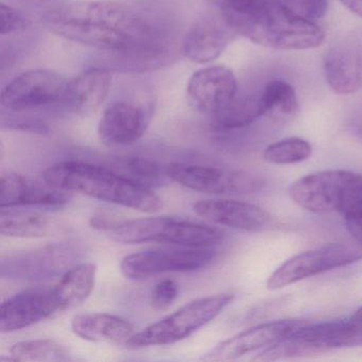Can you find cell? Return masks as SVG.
Returning <instances> with one entry per match:
<instances>
[{
    "label": "cell",
    "mask_w": 362,
    "mask_h": 362,
    "mask_svg": "<svg viewBox=\"0 0 362 362\" xmlns=\"http://www.w3.org/2000/svg\"><path fill=\"white\" fill-rule=\"evenodd\" d=\"M40 21L50 33L75 43L112 52L128 69L160 66L168 40L158 25L115 1H75L48 8Z\"/></svg>",
    "instance_id": "1"
},
{
    "label": "cell",
    "mask_w": 362,
    "mask_h": 362,
    "mask_svg": "<svg viewBox=\"0 0 362 362\" xmlns=\"http://www.w3.org/2000/svg\"><path fill=\"white\" fill-rule=\"evenodd\" d=\"M236 35L257 45L276 50L320 47L324 31L269 0H207Z\"/></svg>",
    "instance_id": "2"
},
{
    "label": "cell",
    "mask_w": 362,
    "mask_h": 362,
    "mask_svg": "<svg viewBox=\"0 0 362 362\" xmlns=\"http://www.w3.org/2000/svg\"><path fill=\"white\" fill-rule=\"evenodd\" d=\"M44 181L69 192H78L112 204L144 213L163 209L162 199L153 190L127 179L113 168L80 160H64L48 167Z\"/></svg>",
    "instance_id": "3"
},
{
    "label": "cell",
    "mask_w": 362,
    "mask_h": 362,
    "mask_svg": "<svg viewBox=\"0 0 362 362\" xmlns=\"http://www.w3.org/2000/svg\"><path fill=\"white\" fill-rule=\"evenodd\" d=\"M292 201L311 213H341L362 206V175L346 170L317 171L289 188Z\"/></svg>",
    "instance_id": "4"
},
{
    "label": "cell",
    "mask_w": 362,
    "mask_h": 362,
    "mask_svg": "<svg viewBox=\"0 0 362 362\" xmlns=\"http://www.w3.org/2000/svg\"><path fill=\"white\" fill-rule=\"evenodd\" d=\"M234 298L232 293H218L190 300L133 334L124 344L128 349H139L180 342L211 323Z\"/></svg>",
    "instance_id": "5"
},
{
    "label": "cell",
    "mask_w": 362,
    "mask_h": 362,
    "mask_svg": "<svg viewBox=\"0 0 362 362\" xmlns=\"http://www.w3.org/2000/svg\"><path fill=\"white\" fill-rule=\"evenodd\" d=\"M84 247L75 241L49 243L4 256L0 276L9 281H37L62 276L82 262Z\"/></svg>",
    "instance_id": "6"
},
{
    "label": "cell",
    "mask_w": 362,
    "mask_h": 362,
    "mask_svg": "<svg viewBox=\"0 0 362 362\" xmlns=\"http://www.w3.org/2000/svg\"><path fill=\"white\" fill-rule=\"evenodd\" d=\"M362 260V243L349 240L328 243L310 251L303 252L286 260L267 281L270 290H279L326 271L342 268Z\"/></svg>",
    "instance_id": "7"
},
{
    "label": "cell",
    "mask_w": 362,
    "mask_h": 362,
    "mask_svg": "<svg viewBox=\"0 0 362 362\" xmlns=\"http://www.w3.org/2000/svg\"><path fill=\"white\" fill-rule=\"evenodd\" d=\"M215 247H186L173 245L145 250L124 256L120 271L127 279L144 281L156 275L202 270L215 259Z\"/></svg>",
    "instance_id": "8"
},
{
    "label": "cell",
    "mask_w": 362,
    "mask_h": 362,
    "mask_svg": "<svg viewBox=\"0 0 362 362\" xmlns=\"http://www.w3.org/2000/svg\"><path fill=\"white\" fill-rule=\"evenodd\" d=\"M171 182L188 189L211 194H249L266 185L262 177L236 169L209 165L171 163L167 165Z\"/></svg>",
    "instance_id": "9"
},
{
    "label": "cell",
    "mask_w": 362,
    "mask_h": 362,
    "mask_svg": "<svg viewBox=\"0 0 362 362\" xmlns=\"http://www.w3.org/2000/svg\"><path fill=\"white\" fill-rule=\"evenodd\" d=\"M69 80L56 71L33 69L21 74L1 92L8 111L23 112L63 105Z\"/></svg>",
    "instance_id": "10"
},
{
    "label": "cell",
    "mask_w": 362,
    "mask_h": 362,
    "mask_svg": "<svg viewBox=\"0 0 362 362\" xmlns=\"http://www.w3.org/2000/svg\"><path fill=\"white\" fill-rule=\"evenodd\" d=\"M324 74L337 94H354L362 88V29L343 35L326 52Z\"/></svg>",
    "instance_id": "11"
},
{
    "label": "cell",
    "mask_w": 362,
    "mask_h": 362,
    "mask_svg": "<svg viewBox=\"0 0 362 362\" xmlns=\"http://www.w3.org/2000/svg\"><path fill=\"white\" fill-rule=\"evenodd\" d=\"M306 323L303 320L286 319L259 324L218 343L201 359L205 361H228L238 359L253 351H264Z\"/></svg>",
    "instance_id": "12"
},
{
    "label": "cell",
    "mask_w": 362,
    "mask_h": 362,
    "mask_svg": "<svg viewBox=\"0 0 362 362\" xmlns=\"http://www.w3.org/2000/svg\"><path fill=\"white\" fill-rule=\"evenodd\" d=\"M54 287H35L14 294L1 305L0 330L14 332L60 315Z\"/></svg>",
    "instance_id": "13"
},
{
    "label": "cell",
    "mask_w": 362,
    "mask_h": 362,
    "mask_svg": "<svg viewBox=\"0 0 362 362\" xmlns=\"http://www.w3.org/2000/svg\"><path fill=\"white\" fill-rule=\"evenodd\" d=\"M237 95L234 73L222 65L206 67L194 73L187 86V100L199 113L215 115Z\"/></svg>",
    "instance_id": "14"
},
{
    "label": "cell",
    "mask_w": 362,
    "mask_h": 362,
    "mask_svg": "<svg viewBox=\"0 0 362 362\" xmlns=\"http://www.w3.org/2000/svg\"><path fill=\"white\" fill-rule=\"evenodd\" d=\"M71 192L18 175L8 173L0 182V209L8 207H37L61 209L71 201Z\"/></svg>",
    "instance_id": "15"
},
{
    "label": "cell",
    "mask_w": 362,
    "mask_h": 362,
    "mask_svg": "<svg viewBox=\"0 0 362 362\" xmlns=\"http://www.w3.org/2000/svg\"><path fill=\"white\" fill-rule=\"evenodd\" d=\"M194 211L211 223L243 232H262L273 223L272 217L264 209L251 203L230 199L198 201L194 204Z\"/></svg>",
    "instance_id": "16"
},
{
    "label": "cell",
    "mask_w": 362,
    "mask_h": 362,
    "mask_svg": "<svg viewBox=\"0 0 362 362\" xmlns=\"http://www.w3.org/2000/svg\"><path fill=\"white\" fill-rule=\"evenodd\" d=\"M223 239L222 230L206 224L166 216L148 217L147 243H167L186 247H215Z\"/></svg>",
    "instance_id": "17"
},
{
    "label": "cell",
    "mask_w": 362,
    "mask_h": 362,
    "mask_svg": "<svg viewBox=\"0 0 362 362\" xmlns=\"http://www.w3.org/2000/svg\"><path fill=\"white\" fill-rule=\"evenodd\" d=\"M150 114L132 103H114L103 112L98 136L103 145L126 147L141 139L150 124Z\"/></svg>",
    "instance_id": "18"
},
{
    "label": "cell",
    "mask_w": 362,
    "mask_h": 362,
    "mask_svg": "<svg viewBox=\"0 0 362 362\" xmlns=\"http://www.w3.org/2000/svg\"><path fill=\"white\" fill-rule=\"evenodd\" d=\"M236 35L226 22L220 18L205 16L197 21L186 33L183 52L192 62L205 63L217 60Z\"/></svg>",
    "instance_id": "19"
},
{
    "label": "cell",
    "mask_w": 362,
    "mask_h": 362,
    "mask_svg": "<svg viewBox=\"0 0 362 362\" xmlns=\"http://www.w3.org/2000/svg\"><path fill=\"white\" fill-rule=\"evenodd\" d=\"M111 84V74L107 69H86L69 80L63 105L80 115L93 113L105 103Z\"/></svg>",
    "instance_id": "20"
},
{
    "label": "cell",
    "mask_w": 362,
    "mask_h": 362,
    "mask_svg": "<svg viewBox=\"0 0 362 362\" xmlns=\"http://www.w3.org/2000/svg\"><path fill=\"white\" fill-rule=\"evenodd\" d=\"M71 327L76 336L90 342L126 343L134 334L131 322L110 313H80L71 320Z\"/></svg>",
    "instance_id": "21"
},
{
    "label": "cell",
    "mask_w": 362,
    "mask_h": 362,
    "mask_svg": "<svg viewBox=\"0 0 362 362\" xmlns=\"http://www.w3.org/2000/svg\"><path fill=\"white\" fill-rule=\"evenodd\" d=\"M97 270L93 262H82L60 276L54 290L61 313L76 308L88 300L96 284Z\"/></svg>",
    "instance_id": "22"
},
{
    "label": "cell",
    "mask_w": 362,
    "mask_h": 362,
    "mask_svg": "<svg viewBox=\"0 0 362 362\" xmlns=\"http://www.w3.org/2000/svg\"><path fill=\"white\" fill-rule=\"evenodd\" d=\"M52 218L22 207L0 209V233L12 238H42L54 230Z\"/></svg>",
    "instance_id": "23"
},
{
    "label": "cell",
    "mask_w": 362,
    "mask_h": 362,
    "mask_svg": "<svg viewBox=\"0 0 362 362\" xmlns=\"http://www.w3.org/2000/svg\"><path fill=\"white\" fill-rule=\"evenodd\" d=\"M264 116L260 96L235 97L221 111L211 116V124L217 130H237L245 128Z\"/></svg>",
    "instance_id": "24"
},
{
    "label": "cell",
    "mask_w": 362,
    "mask_h": 362,
    "mask_svg": "<svg viewBox=\"0 0 362 362\" xmlns=\"http://www.w3.org/2000/svg\"><path fill=\"white\" fill-rule=\"evenodd\" d=\"M264 116L277 122L293 119L298 113L296 90L287 82L274 80L264 86L260 94Z\"/></svg>",
    "instance_id": "25"
},
{
    "label": "cell",
    "mask_w": 362,
    "mask_h": 362,
    "mask_svg": "<svg viewBox=\"0 0 362 362\" xmlns=\"http://www.w3.org/2000/svg\"><path fill=\"white\" fill-rule=\"evenodd\" d=\"M73 359L71 351L62 343L52 339L23 341L10 349L8 357L0 361H69Z\"/></svg>",
    "instance_id": "26"
},
{
    "label": "cell",
    "mask_w": 362,
    "mask_h": 362,
    "mask_svg": "<svg viewBox=\"0 0 362 362\" xmlns=\"http://www.w3.org/2000/svg\"><path fill=\"white\" fill-rule=\"evenodd\" d=\"M116 167L117 168L114 170L149 189L163 187L171 182L167 173V165L160 164L148 158L137 156L119 158Z\"/></svg>",
    "instance_id": "27"
},
{
    "label": "cell",
    "mask_w": 362,
    "mask_h": 362,
    "mask_svg": "<svg viewBox=\"0 0 362 362\" xmlns=\"http://www.w3.org/2000/svg\"><path fill=\"white\" fill-rule=\"evenodd\" d=\"M311 154L313 147L308 141L290 137L268 146L264 150V158L271 164L291 165L308 160Z\"/></svg>",
    "instance_id": "28"
},
{
    "label": "cell",
    "mask_w": 362,
    "mask_h": 362,
    "mask_svg": "<svg viewBox=\"0 0 362 362\" xmlns=\"http://www.w3.org/2000/svg\"><path fill=\"white\" fill-rule=\"evenodd\" d=\"M362 346V306L349 319L336 321L334 349Z\"/></svg>",
    "instance_id": "29"
},
{
    "label": "cell",
    "mask_w": 362,
    "mask_h": 362,
    "mask_svg": "<svg viewBox=\"0 0 362 362\" xmlns=\"http://www.w3.org/2000/svg\"><path fill=\"white\" fill-rule=\"evenodd\" d=\"M305 20L315 23L327 11L328 0H269Z\"/></svg>",
    "instance_id": "30"
},
{
    "label": "cell",
    "mask_w": 362,
    "mask_h": 362,
    "mask_svg": "<svg viewBox=\"0 0 362 362\" xmlns=\"http://www.w3.org/2000/svg\"><path fill=\"white\" fill-rule=\"evenodd\" d=\"M0 18H1L0 33L4 37L22 33L30 25V21L22 11L11 6L6 5L5 3H1L0 5Z\"/></svg>",
    "instance_id": "31"
},
{
    "label": "cell",
    "mask_w": 362,
    "mask_h": 362,
    "mask_svg": "<svg viewBox=\"0 0 362 362\" xmlns=\"http://www.w3.org/2000/svg\"><path fill=\"white\" fill-rule=\"evenodd\" d=\"M179 289L173 279H163L154 286L152 290L150 304L156 311H165L171 306L177 298Z\"/></svg>",
    "instance_id": "32"
},
{
    "label": "cell",
    "mask_w": 362,
    "mask_h": 362,
    "mask_svg": "<svg viewBox=\"0 0 362 362\" xmlns=\"http://www.w3.org/2000/svg\"><path fill=\"white\" fill-rule=\"evenodd\" d=\"M347 230L355 240L362 243V206L344 215Z\"/></svg>",
    "instance_id": "33"
},
{
    "label": "cell",
    "mask_w": 362,
    "mask_h": 362,
    "mask_svg": "<svg viewBox=\"0 0 362 362\" xmlns=\"http://www.w3.org/2000/svg\"><path fill=\"white\" fill-rule=\"evenodd\" d=\"M10 128L16 129V130L27 131V132L40 133V134H46L48 132V128L46 124L39 122H31V120L13 122L10 126Z\"/></svg>",
    "instance_id": "34"
},
{
    "label": "cell",
    "mask_w": 362,
    "mask_h": 362,
    "mask_svg": "<svg viewBox=\"0 0 362 362\" xmlns=\"http://www.w3.org/2000/svg\"><path fill=\"white\" fill-rule=\"evenodd\" d=\"M349 11L362 18V0H339Z\"/></svg>",
    "instance_id": "35"
},
{
    "label": "cell",
    "mask_w": 362,
    "mask_h": 362,
    "mask_svg": "<svg viewBox=\"0 0 362 362\" xmlns=\"http://www.w3.org/2000/svg\"><path fill=\"white\" fill-rule=\"evenodd\" d=\"M351 130L362 137V115L358 116L351 122Z\"/></svg>",
    "instance_id": "36"
}]
</instances>
